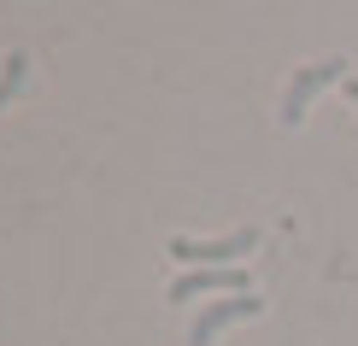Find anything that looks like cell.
Listing matches in <instances>:
<instances>
[{"mask_svg":"<svg viewBox=\"0 0 358 346\" xmlns=\"http://www.w3.org/2000/svg\"><path fill=\"white\" fill-rule=\"evenodd\" d=\"M24 77H29V53H24V48H12L6 59H0V106H6V100L24 88Z\"/></svg>","mask_w":358,"mask_h":346,"instance_id":"obj_5","label":"cell"},{"mask_svg":"<svg viewBox=\"0 0 358 346\" xmlns=\"http://www.w3.org/2000/svg\"><path fill=\"white\" fill-rule=\"evenodd\" d=\"M200 294H252L247 288V270L229 264V270H182V276L171 282V305H182V299H200Z\"/></svg>","mask_w":358,"mask_h":346,"instance_id":"obj_4","label":"cell"},{"mask_svg":"<svg viewBox=\"0 0 358 346\" xmlns=\"http://www.w3.org/2000/svg\"><path fill=\"white\" fill-rule=\"evenodd\" d=\"M171 259L176 264H188V270H229V264H241L247 252H259V229H235V235H223V240H188V235H171Z\"/></svg>","mask_w":358,"mask_h":346,"instance_id":"obj_1","label":"cell"},{"mask_svg":"<svg viewBox=\"0 0 358 346\" xmlns=\"http://www.w3.org/2000/svg\"><path fill=\"white\" fill-rule=\"evenodd\" d=\"M264 311V299L259 294H235V299H212V305L194 317V329H188V346H212L223 329H235L241 317H259Z\"/></svg>","mask_w":358,"mask_h":346,"instance_id":"obj_3","label":"cell"},{"mask_svg":"<svg viewBox=\"0 0 358 346\" xmlns=\"http://www.w3.org/2000/svg\"><path fill=\"white\" fill-rule=\"evenodd\" d=\"M329 82H347V59H317V65H306L300 77L288 82V94H282V124H306V112H311V100L323 94Z\"/></svg>","mask_w":358,"mask_h":346,"instance_id":"obj_2","label":"cell"},{"mask_svg":"<svg viewBox=\"0 0 358 346\" xmlns=\"http://www.w3.org/2000/svg\"><path fill=\"white\" fill-rule=\"evenodd\" d=\"M347 100H352V106H358V77H347Z\"/></svg>","mask_w":358,"mask_h":346,"instance_id":"obj_6","label":"cell"}]
</instances>
